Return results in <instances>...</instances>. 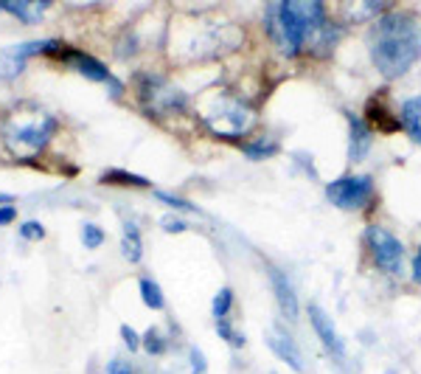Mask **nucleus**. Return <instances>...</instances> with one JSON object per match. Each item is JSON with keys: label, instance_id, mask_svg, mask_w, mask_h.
Masks as SVG:
<instances>
[{"label": "nucleus", "instance_id": "a211bd4d", "mask_svg": "<svg viewBox=\"0 0 421 374\" xmlns=\"http://www.w3.org/2000/svg\"><path fill=\"white\" fill-rule=\"evenodd\" d=\"M242 149H245V155H247L250 160H261V158H273V155L278 152V144L261 135V138H256V141H250V144H245Z\"/></svg>", "mask_w": 421, "mask_h": 374}, {"label": "nucleus", "instance_id": "cd10ccee", "mask_svg": "<svg viewBox=\"0 0 421 374\" xmlns=\"http://www.w3.org/2000/svg\"><path fill=\"white\" fill-rule=\"evenodd\" d=\"M121 338H124V343L130 346V352H135V349L141 346V338H138V332H135L132 327H127V324L121 327Z\"/></svg>", "mask_w": 421, "mask_h": 374}, {"label": "nucleus", "instance_id": "20e7f679", "mask_svg": "<svg viewBox=\"0 0 421 374\" xmlns=\"http://www.w3.org/2000/svg\"><path fill=\"white\" fill-rule=\"evenodd\" d=\"M202 121H205V127L214 133V135L239 138V135H245V133L253 127L256 116H253V110H250L245 102H239V99H234V96H222L214 107L205 113Z\"/></svg>", "mask_w": 421, "mask_h": 374}, {"label": "nucleus", "instance_id": "0eeeda50", "mask_svg": "<svg viewBox=\"0 0 421 374\" xmlns=\"http://www.w3.org/2000/svg\"><path fill=\"white\" fill-rule=\"evenodd\" d=\"M368 245H371L374 262H376L385 273H390V276L401 273L404 248H401V242H399L390 231H385L382 225H371V228H368Z\"/></svg>", "mask_w": 421, "mask_h": 374}, {"label": "nucleus", "instance_id": "393cba45", "mask_svg": "<svg viewBox=\"0 0 421 374\" xmlns=\"http://www.w3.org/2000/svg\"><path fill=\"white\" fill-rule=\"evenodd\" d=\"M158 200H163L166 206H171V209H180V211H191V214H197V206H191L188 200H183V197H174V195H166V192H158Z\"/></svg>", "mask_w": 421, "mask_h": 374}, {"label": "nucleus", "instance_id": "aec40b11", "mask_svg": "<svg viewBox=\"0 0 421 374\" xmlns=\"http://www.w3.org/2000/svg\"><path fill=\"white\" fill-rule=\"evenodd\" d=\"M231 307H234V290H231V287H222V290L217 293V299H214V318H217V321H225L228 313H231Z\"/></svg>", "mask_w": 421, "mask_h": 374}, {"label": "nucleus", "instance_id": "7c9ffc66", "mask_svg": "<svg viewBox=\"0 0 421 374\" xmlns=\"http://www.w3.org/2000/svg\"><path fill=\"white\" fill-rule=\"evenodd\" d=\"M15 217H17V209H15V206H0V225L15 223Z\"/></svg>", "mask_w": 421, "mask_h": 374}, {"label": "nucleus", "instance_id": "9b49d317", "mask_svg": "<svg viewBox=\"0 0 421 374\" xmlns=\"http://www.w3.org/2000/svg\"><path fill=\"white\" fill-rule=\"evenodd\" d=\"M267 343H270V349L289 366V368H295V371H303V357H300V349H298V343L289 338V335H284L281 329H273L270 335H267Z\"/></svg>", "mask_w": 421, "mask_h": 374}, {"label": "nucleus", "instance_id": "c756f323", "mask_svg": "<svg viewBox=\"0 0 421 374\" xmlns=\"http://www.w3.org/2000/svg\"><path fill=\"white\" fill-rule=\"evenodd\" d=\"M191 366H194V371H197V374H205V368H208V363H205V354H202V352H199L197 346L191 349Z\"/></svg>", "mask_w": 421, "mask_h": 374}, {"label": "nucleus", "instance_id": "2eb2a0df", "mask_svg": "<svg viewBox=\"0 0 421 374\" xmlns=\"http://www.w3.org/2000/svg\"><path fill=\"white\" fill-rule=\"evenodd\" d=\"M45 9H48V3H0V12H9L15 17H20L23 23H37Z\"/></svg>", "mask_w": 421, "mask_h": 374}, {"label": "nucleus", "instance_id": "a878e982", "mask_svg": "<svg viewBox=\"0 0 421 374\" xmlns=\"http://www.w3.org/2000/svg\"><path fill=\"white\" fill-rule=\"evenodd\" d=\"M20 237L29 239V242H34V239H43V237H45V228H43L37 220H29V223L20 225Z\"/></svg>", "mask_w": 421, "mask_h": 374}, {"label": "nucleus", "instance_id": "f257e3e1", "mask_svg": "<svg viewBox=\"0 0 421 374\" xmlns=\"http://www.w3.org/2000/svg\"><path fill=\"white\" fill-rule=\"evenodd\" d=\"M267 31L281 54L298 57L306 43H329L332 34L326 20V6L318 0H284L267 6Z\"/></svg>", "mask_w": 421, "mask_h": 374}, {"label": "nucleus", "instance_id": "1a4fd4ad", "mask_svg": "<svg viewBox=\"0 0 421 374\" xmlns=\"http://www.w3.org/2000/svg\"><path fill=\"white\" fill-rule=\"evenodd\" d=\"M270 285H273V293H275V301H278V310L286 321H298V296L292 290V282L286 278V273H281L278 267H270Z\"/></svg>", "mask_w": 421, "mask_h": 374}, {"label": "nucleus", "instance_id": "39448f33", "mask_svg": "<svg viewBox=\"0 0 421 374\" xmlns=\"http://www.w3.org/2000/svg\"><path fill=\"white\" fill-rule=\"evenodd\" d=\"M326 197L332 206L337 209H346V211H354V209H362L371 197H374V180L368 174H346V177H337L326 186Z\"/></svg>", "mask_w": 421, "mask_h": 374}, {"label": "nucleus", "instance_id": "412c9836", "mask_svg": "<svg viewBox=\"0 0 421 374\" xmlns=\"http://www.w3.org/2000/svg\"><path fill=\"white\" fill-rule=\"evenodd\" d=\"M346 12H349L351 20H368V17H376L379 12H385V6L382 3H354Z\"/></svg>", "mask_w": 421, "mask_h": 374}, {"label": "nucleus", "instance_id": "f3484780", "mask_svg": "<svg viewBox=\"0 0 421 374\" xmlns=\"http://www.w3.org/2000/svg\"><path fill=\"white\" fill-rule=\"evenodd\" d=\"M141 299L149 310H163L166 307V299H163V290L158 282H152V278H141Z\"/></svg>", "mask_w": 421, "mask_h": 374}, {"label": "nucleus", "instance_id": "6e6552de", "mask_svg": "<svg viewBox=\"0 0 421 374\" xmlns=\"http://www.w3.org/2000/svg\"><path fill=\"white\" fill-rule=\"evenodd\" d=\"M309 321H312V329H314V335L321 338V343L326 346V352L335 357V360H346V343H343V338L337 335V329H335V324H332V318L318 307V304H312L309 307Z\"/></svg>", "mask_w": 421, "mask_h": 374}, {"label": "nucleus", "instance_id": "bb28decb", "mask_svg": "<svg viewBox=\"0 0 421 374\" xmlns=\"http://www.w3.org/2000/svg\"><path fill=\"white\" fill-rule=\"evenodd\" d=\"M160 225H163V231H169V234H183V231H188V225H185L183 220H177V217H163Z\"/></svg>", "mask_w": 421, "mask_h": 374}, {"label": "nucleus", "instance_id": "ddd939ff", "mask_svg": "<svg viewBox=\"0 0 421 374\" xmlns=\"http://www.w3.org/2000/svg\"><path fill=\"white\" fill-rule=\"evenodd\" d=\"M399 121L401 127L407 130V135L421 144V96H413V99H404L401 107H399Z\"/></svg>", "mask_w": 421, "mask_h": 374}, {"label": "nucleus", "instance_id": "2f4dec72", "mask_svg": "<svg viewBox=\"0 0 421 374\" xmlns=\"http://www.w3.org/2000/svg\"><path fill=\"white\" fill-rule=\"evenodd\" d=\"M413 278L421 285V250L415 253V259H413Z\"/></svg>", "mask_w": 421, "mask_h": 374}, {"label": "nucleus", "instance_id": "5701e85b", "mask_svg": "<svg viewBox=\"0 0 421 374\" xmlns=\"http://www.w3.org/2000/svg\"><path fill=\"white\" fill-rule=\"evenodd\" d=\"M217 332H220V338H222V341H228L231 346H236V349H239V346H245V335H242V332H236V329L228 324V318H225V321H217Z\"/></svg>", "mask_w": 421, "mask_h": 374}, {"label": "nucleus", "instance_id": "473e14b6", "mask_svg": "<svg viewBox=\"0 0 421 374\" xmlns=\"http://www.w3.org/2000/svg\"><path fill=\"white\" fill-rule=\"evenodd\" d=\"M0 203H12V195H0Z\"/></svg>", "mask_w": 421, "mask_h": 374}, {"label": "nucleus", "instance_id": "7ed1b4c3", "mask_svg": "<svg viewBox=\"0 0 421 374\" xmlns=\"http://www.w3.org/2000/svg\"><path fill=\"white\" fill-rule=\"evenodd\" d=\"M54 133H56V119L54 116L43 113V110L15 113L3 124V144L15 158L29 160V158H34L45 149V144L51 141Z\"/></svg>", "mask_w": 421, "mask_h": 374}, {"label": "nucleus", "instance_id": "9d476101", "mask_svg": "<svg viewBox=\"0 0 421 374\" xmlns=\"http://www.w3.org/2000/svg\"><path fill=\"white\" fill-rule=\"evenodd\" d=\"M371 130L365 127L362 119H357L354 113H349V158L351 160H365V155L371 152Z\"/></svg>", "mask_w": 421, "mask_h": 374}, {"label": "nucleus", "instance_id": "6ab92c4d", "mask_svg": "<svg viewBox=\"0 0 421 374\" xmlns=\"http://www.w3.org/2000/svg\"><path fill=\"white\" fill-rule=\"evenodd\" d=\"M104 183H124V186H141V189H146L149 180L141 177V174H132V172H121V169H110L101 174Z\"/></svg>", "mask_w": 421, "mask_h": 374}, {"label": "nucleus", "instance_id": "f03ea898", "mask_svg": "<svg viewBox=\"0 0 421 374\" xmlns=\"http://www.w3.org/2000/svg\"><path fill=\"white\" fill-rule=\"evenodd\" d=\"M368 51L385 79H399L421 57V26L401 12L382 15L368 34Z\"/></svg>", "mask_w": 421, "mask_h": 374}, {"label": "nucleus", "instance_id": "dca6fc26", "mask_svg": "<svg viewBox=\"0 0 421 374\" xmlns=\"http://www.w3.org/2000/svg\"><path fill=\"white\" fill-rule=\"evenodd\" d=\"M23 68H26V59H23V57L12 54L9 48L0 51V79L12 82V79H17V76L23 73Z\"/></svg>", "mask_w": 421, "mask_h": 374}, {"label": "nucleus", "instance_id": "4be33fe9", "mask_svg": "<svg viewBox=\"0 0 421 374\" xmlns=\"http://www.w3.org/2000/svg\"><path fill=\"white\" fill-rule=\"evenodd\" d=\"M82 242H84V248L95 250V248H101V242H104V231H101L95 223H84V225H82Z\"/></svg>", "mask_w": 421, "mask_h": 374}, {"label": "nucleus", "instance_id": "4468645a", "mask_svg": "<svg viewBox=\"0 0 421 374\" xmlns=\"http://www.w3.org/2000/svg\"><path fill=\"white\" fill-rule=\"evenodd\" d=\"M121 253H124V259H130V262H141V256H144V242H141V234H138V225H135V223H124Z\"/></svg>", "mask_w": 421, "mask_h": 374}, {"label": "nucleus", "instance_id": "423d86ee", "mask_svg": "<svg viewBox=\"0 0 421 374\" xmlns=\"http://www.w3.org/2000/svg\"><path fill=\"white\" fill-rule=\"evenodd\" d=\"M141 99L144 107L155 116H169L185 107V93L158 76H141Z\"/></svg>", "mask_w": 421, "mask_h": 374}, {"label": "nucleus", "instance_id": "b1692460", "mask_svg": "<svg viewBox=\"0 0 421 374\" xmlns=\"http://www.w3.org/2000/svg\"><path fill=\"white\" fill-rule=\"evenodd\" d=\"M141 346H144L149 354H163V352H166V341L160 338L158 329H149V332L141 338Z\"/></svg>", "mask_w": 421, "mask_h": 374}, {"label": "nucleus", "instance_id": "f8f14e48", "mask_svg": "<svg viewBox=\"0 0 421 374\" xmlns=\"http://www.w3.org/2000/svg\"><path fill=\"white\" fill-rule=\"evenodd\" d=\"M82 76H87L90 82H113V76H110V70L104 68L98 59H93V57H87V54H82V51H65L62 54Z\"/></svg>", "mask_w": 421, "mask_h": 374}, {"label": "nucleus", "instance_id": "c85d7f7f", "mask_svg": "<svg viewBox=\"0 0 421 374\" xmlns=\"http://www.w3.org/2000/svg\"><path fill=\"white\" fill-rule=\"evenodd\" d=\"M107 374H132V366H130V360L116 357V360L107 363Z\"/></svg>", "mask_w": 421, "mask_h": 374}, {"label": "nucleus", "instance_id": "72a5a7b5", "mask_svg": "<svg viewBox=\"0 0 421 374\" xmlns=\"http://www.w3.org/2000/svg\"><path fill=\"white\" fill-rule=\"evenodd\" d=\"M194 374H197V371H194Z\"/></svg>", "mask_w": 421, "mask_h": 374}]
</instances>
